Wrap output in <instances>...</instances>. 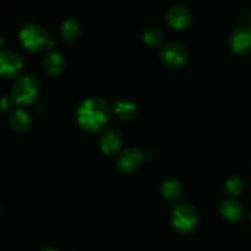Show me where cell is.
Here are the masks:
<instances>
[{"mask_svg":"<svg viewBox=\"0 0 251 251\" xmlns=\"http://www.w3.org/2000/svg\"><path fill=\"white\" fill-rule=\"evenodd\" d=\"M229 48L235 54H245L251 50V27L235 28L229 37Z\"/></svg>","mask_w":251,"mask_h":251,"instance_id":"cell-10","label":"cell"},{"mask_svg":"<svg viewBox=\"0 0 251 251\" xmlns=\"http://www.w3.org/2000/svg\"><path fill=\"white\" fill-rule=\"evenodd\" d=\"M159 59L168 68L176 69L183 66L188 61L189 54L188 50L181 44L171 42V43L164 44L161 48Z\"/></svg>","mask_w":251,"mask_h":251,"instance_id":"cell-5","label":"cell"},{"mask_svg":"<svg viewBox=\"0 0 251 251\" xmlns=\"http://www.w3.org/2000/svg\"><path fill=\"white\" fill-rule=\"evenodd\" d=\"M171 221L176 233L181 235H188L194 232L198 226V212L193 206L188 203H179L174 206L172 210Z\"/></svg>","mask_w":251,"mask_h":251,"instance_id":"cell-4","label":"cell"},{"mask_svg":"<svg viewBox=\"0 0 251 251\" xmlns=\"http://www.w3.org/2000/svg\"><path fill=\"white\" fill-rule=\"evenodd\" d=\"M81 36V24L74 17H68L61 22L60 37L64 42H75Z\"/></svg>","mask_w":251,"mask_h":251,"instance_id":"cell-15","label":"cell"},{"mask_svg":"<svg viewBox=\"0 0 251 251\" xmlns=\"http://www.w3.org/2000/svg\"><path fill=\"white\" fill-rule=\"evenodd\" d=\"M42 251H59V250L54 249V248H46V249H43Z\"/></svg>","mask_w":251,"mask_h":251,"instance_id":"cell-20","label":"cell"},{"mask_svg":"<svg viewBox=\"0 0 251 251\" xmlns=\"http://www.w3.org/2000/svg\"><path fill=\"white\" fill-rule=\"evenodd\" d=\"M243 189H244V181L240 176H232L226 180L225 183V191L229 198H235L242 194Z\"/></svg>","mask_w":251,"mask_h":251,"instance_id":"cell-18","label":"cell"},{"mask_svg":"<svg viewBox=\"0 0 251 251\" xmlns=\"http://www.w3.org/2000/svg\"><path fill=\"white\" fill-rule=\"evenodd\" d=\"M250 221H251V213H250Z\"/></svg>","mask_w":251,"mask_h":251,"instance_id":"cell-21","label":"cell"},{"mask_svg":"<svg viewBox=\"0 0 251 251\" xmlns=\"http://www.w3.org/2000/svg\"><path fill=\"white\" fill-rule=\"evenodd\" d=\"M142 39H144V43L146 46L156 48V47L161 46L162 41H163V34H162L161 29L151 26L145 28L144 33H142Z\"/></svg>","mask_w":251,"mask_h":251,"instance_id":"cell-17","label":"cell"},{"mask_svg":"<svg viewBox=\"0 0 251 251\" xmlns=\"http://www.w3.org/2000/svg\"><path fill=\"white\" fill-rule=\"evenodd\" d=\"M25 66L24 58L11 49L2 48L0 53V73L4 78H14Z\"/></svg>","mask_w":251,"mask_h":251,"instance_id":"cell-7","label":"cell"},{"mask_svg":"<svg viewBox=\"0 0 251 251\" xmlns=\"http://www.w3.org/2000/svg\"><path fill=\"white\" fill-rule=\"evenodd\" d=\"M19 39L25 48L33 53H48L55 47V42L49 37L47 29L34 22H27L21 26L19 31Z\"/></svg>","mask_w":251,"mask_h":251,"instance_id":"cell-2","label":"cell"},{"mask_svg":"<svg viewBox=\"0 0 251 251\" xmlns=\"http://www.w3.org/2000/svg\"><path fill=\"white\" fill-rule=\"evenodd\" d=\"M9 124L14 131L22 134V132H26L31 126V117L24 108H15L10 112Z\"/></svg>","mask_w":251,"mask_h":251,"instance_id":"cell-13","label":"cell"},{"mask_svg":"<svg viewBox=\"0 0 251 251\" xmlns=\"http://www.w3.org/2000/svg\"><path fill=\"white\" fill-rule=\"evenodd\" d=\"M112 110L119 119L131 120L134 119L137 113V105L130 98L122 97L113 102Z\"/></svg>","mask_w":251,"mask_h":251,"instance_id":"cell-11","label":"cell"},{"mask_svg":"<svg viewBox=\"0 0 251 251\" xmlns=\"http://www.w3.org/2000/svg\"><path fill=\"white\" fill-rule=\"evenodd\" d=\"M38 97L39 82L36 76L25 74L16 78L11 91V98L15 104L29 107L38 100Z\"/></svg>","mask_w":251,"mask_h":251,"instance_id":"cell-3","label":"cell"},{"mask_svg":"<svg viewBox=\"0 0 251 251\" xmlns=\"http://www.w3.org/2000/svg\"><path fill=\"white\" fill-rule=\"evenodd\" d=\"M144 152L136 147H129L120 152L115 161L118 171L124 174H131L141 167L144 162Z\"/></svg>","mask_w":251,"mask_h":251,"instance_id":"cell-6","label":"cell"},{"mask_svg":"<svg viewBox=\"0 0 251 251\" xmlns=\"http://www.w3.org/2000/svg\"><path fill=\"white\" fill-rule=\"evenodd\" d=\"M43 68L50 75H60L64 71V68H65L64 56L59 51H48V53H46V55L43 58Z\"/></svg>","mask_w":251,"mask_h":251,"instance_id":"cell-14","label":"cell"},{"mask_svg":"<svg viewBox=\"0 0 251 251\" xmlns=\"http://www.w3.org/2000/svg\"><path fill=\"white\" fill-rule=\"evenodd\" d=\"M167 24L176 31H183L190 26L193 21V14L189 10V7L184 5H173L169 7L166 14Z\"/></svg>","mask_w":251,"mask_h":251,"instance_id":"cell-8","label":"cell"},{"mask_svg":"<svg viewBox=\"0 0 251 251\" xmlns=\"http://www.w3.org/2000/svg\"><path fill=\"white\" fill-rule=\"evenodd\" d=\"M220 213L228 222H237L243 217L244 210H243V206L239 201H237L235 199L228 198L221 202Z\"/></svg>","mask_w":251,"mask_h":251,"instance_id":"cell-12","label":"cell"},{"mask_svg":"<svg viewBox=\"0 0 251 251\" xmlns=\"http://www.w3.org/2000/svg\"><path fill=\"white\" fill-rule=\"evenodd\" d=\"M161 194L167 200L176 201L183 195V186L176 179L166 178L161 184Z\"/></svg>","mask_w":251,"mask_h":251,"instance_id":"cell-16","label":"cell"},{"mask_svg":"<svg viewBox=\"0 0 251 251\" xmlns=\"http://www.w3.org/2000/svg\"><path fill=\"white\" fill-rule=\"evenodd\" d=\"M12 102H14L12 98L6 97V96H5V97L2 98V110H4V112L12 110Z\"/></svg>","mask_w":251,"mask_h":251,"instance_id":"cell-19","label":"cell"},{"mask_svg":"<svg viewBox=\"0 0 251 251\" xmlns=\"http://www.w3.org/2000/svg\"><path fill=\"white\" fill-rule=\"evenodd\" d=\"M123 145L122 135L118 130L108 127L104 129L100 135L98 139V146L100 152L105 156H115L120 151Z\"/></svg>","mask_w":251,"mask_h":251,"instance_id":"cell-9","label":"cell"},{"mask_svg":"<svg viewBox=\"0 0 251 251\" xmlns=\"http://www.w3.org/2000/svg\"><path fill=\"white\" fill-rule=\"evenodd\" d=\"M75 118L81 130L93 134L102 130L109 122L110 108L103 98H86L76 109Z\"/></svg>","mask_w":251,"mask_h":251,"instance_id":"cell-1","label":"cell"}]
</instances>
